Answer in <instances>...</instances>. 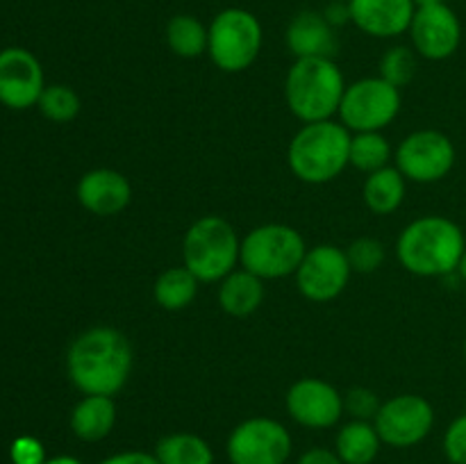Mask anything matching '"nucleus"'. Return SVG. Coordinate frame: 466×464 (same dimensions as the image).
<instances>
[{"mask_svg":"<svg viewBox=\"0 0 466 464\" xmlns=\"http://www.w3.org/2000/svg\"><path fill=\"white\" fill-rule=\"evenodd\" d=\"M39 109L48 121L55 123H68L77 116L80 112V98L76 91L66 85H53L46 86L44 94L39 98Z\"/></svg>","mask_w":466,"mask_h":464,"instance_id":"bb28decb","label":"nucleus"},{"mask_svg":"<svg viewBox=\"0 0 466 464\" xmlns=\"http://www.w3.org/2000/svg\"><path fill=\"white\" fill-rule=\"evenodd\" d=\"M116 423V405L112 396H85L71 412V430L77 439L94 441L105 439Z\"/></svg>","mask_w":466,"mask_h":464,"instance_id":"6ab92c4d","label":"nucleus"},{"mask_svg":"<svg viewBox=\"0 0 466 464\" xmlns=\"http://www.w3.org/2000/svg\"><path fill=\"white\" fill-rule=\"evenodd\" d=\"M77 200L96 217H116L132 200L130 180L114 168L86 171L77 182Z\"/></svg>","mask_w":466,"mask_h":464,"instance_id":"f3484780","label":"nucleus"},{"mask_svg":"<svg viewBox=\"0 0 466 464\" xmlns=\"http://www.w3.org/2000/svg\"><path fill=\"white\" fill-rule=\"evenodd\" d=\"M208 39L209 32L191 14H176L171 21L167 23V44L173 55L182 59H194L208 53Z\"/></svg>","mask_w":466,"mask_h":464,"instance_id":"393cba45","label":"nucleus"},{"mask_svg":"<svg viewBox=\"0 0 466 464\" xmlns=\"http://www.w3.org/2000/svg\"><path fill=\"white\" fill-rule=\"evenodd\" d=\"M198 277L187 267L167 268L155 280V303L162 309H168V312H180V309L189 308L194 303L196 294H198Z\"/></svg>","mask_w":466,"mask_h":464,"instance_id":"5701e85b","label":"nucleus"},{"mask_svg":"<svg viewBox=\"0 0 466 464\" xmlns=\"http://www.w3.org/2000/svg\"><path fill=\"white\" fill-rule=\"evenodd\" d=\"M44 464H82V462L77 458H73V455H57V458L46 459Z\"/></svg>","mask_w":466,"mask_h":464,"instance_id":"c9c22d12","label":"nucleus"},{"mask_svg":"<svg viewBox=\"0 0 466 464\" xmlns=\"http://www.w3.org/2000/svg\"><path fill=\"white\" fill-rule=\"evenodd\" d=\"M296 464H344V462H341V458L335 453V450L309 449L300 455Z\"/></svg>","mask_w":466,"mask_h":464,"instance_id":"72a5a7b5","label":"nucleus"},{"mask_svg":"<svg viewBox=\"0 0 466 464\" xmlns=\"http://www.w3.org/2000/svg\"><path fill=\"white\" fill-rule=\"evenodd\" d=\"M382 439L378 435L373 421H353L344 423L335 437V453L344 464H371L380 453Z\"/></svg>","mask_w":466,"mask_h":464,"instance_id":"412c9836","label":"nucleus"},{"mask_svg":"<svg viewBox=\"0 0 466 464\" xmlns=\"http://www.w3.org/2000/svg\"><path fill=\"white\" fill-rule=\"evenodd\" d=\"M362 196L364 203L373 214L387 217V214L396 212L403 205L405 176L394 166H385L380 171L369 173L362 187Z\"/></svg>","mask_w":466,"mask_h":464,"instance_id":"4be33fe9","label":"nucleus"},{"mask_svg":"<svg viewBox=\"0 0 466 464\" xmlns=\"http://www.w3.org/2000/svg\"><path fill=\"white\" fill-rule=\"evenodd\" d=\"M350 273L353 268L346 257V250H341L339 246L321 244L305 253L296 271V285L308 300L328 303L346 289Z\"/></svg>","mask_w":466,"mask_h":464,"instance_id":"f8f14e48","label":"nucleus"},{"mask_svg":"<svg viewBox=\"0 0 466 464\" xmlns=\"http://www.w3.org/2000/svg\"><path fill=\"white\" fill-rule=\"evenodd\" d=\"M458 273H460V276H462V280L466 282V250H464L462 259H460V267H458Z\"/></svg>","mask_w":466,"mask_h":464,"instance_id":"4c0bfd02","label":"nucleus"},{"mask_svg":"<svg viewBox=\"0 0 466 464\" xmlns=\"http://www.w3.org/2000/svg\"><path fill=\"white\" fill-rule=\"evenodd\" d=\"M339 3H349V0H339Z\"/></svg>","mask_w":466,"mask_h":464,"instance_id":"ea45409f","label":"nucleus"},{"mask_svg":"<svg viewBox=\"0 0 466 464\" xmlns=\"http://www.w3.org/2000/svg\"><path fill=\"white\" fill-rule=\"evenodd\" d=\"M444 455L451 464H466V414H460L444 432Z\"/></svg>","mask_w":466,"mask_h":464,"instance_id":"7c9ffc66","label":"nucleus"},{"mask_svg":"<svg viewBox=\"0 0 466 464\" xmlns=\"http://www.w3.org/2000/svg\"><path fill=\"white\" fill-rule=\"evenodd\" d=\"M408 32L417 55L432 62L449 59L462 41V23L446 3L417 7Z\"/></svg>","mask_w":466,"mask_h":464,"instance_id":"ddd939ff","label":"nucleus"},{"mask_svg":"<svg viewBox=\"0 0 466 464\" xmlns=\"http://www.w3.org/2000/svg\"><path fill=\"white\" fill-rule=\"evenodd\" d=\"M380 405L382 403L376 391L367 389V387H353L344 396V412H349L353 419H360V421H373Z\"/></svg>","mask_w":466,"mask_h":464,"instance_id":"c756f323","label":"nucleus"},{"mask_svg":"<svg viewBox=\"0 0 466 464\" xmlns=\"http://www.w3.org/2000/svg\"><path fill=\"white\" fill-rule=\"evenodd\" d=\"M390 159L391 146L380 132H355V136H350L349 164L358 171H380L390 164Z\"/></svg>","mask_w":466,"mask_h":464,"instance_id":"a878e982","label":"nucleus"},{"mask_svg":"<svg viewBox=\"0 0 466 464\" xmlns=\"http://www.w3.org/2000/svg\"><path fill=\"white\" fill-rule=\"evenodd\" d=\"M9 458L14 464H44L46 449L36 437H16L9 446Z\"/></svg>","mask_w":466,"mask_h":464,"instance_id":"2f4dec72","label":"nucleus"},{"mask_svg":"<svg viewBox=\"0 0 466 464\" xmlns=\"http://www.w3.org/2000/svg\"><path fill=\"white\" fill-rule=\"evenodd\" d=\"M132 346L116 328H89L68 348L66 368L85 396H114L132 371Z\"/></svg>","mask_w":466,"mask_h":464,"instance_id":"f257e3e1","label":"nucleus"},{"mask_svg":"<svg viewBox=\"0 0 466 464\" xmlns=\"http://www.w3.org/2000/svg\"><path fill=\"white\" fill-rule=\"evenodd\" d=\"M285 41L289 53L296 59L303 57H328L332 59L337 55V35L335 27L326 21L323 12H312L305 9L299 12L289 21L285 32Z\"/></svg>","mask_w":466,"mask_h":464,"instance_id":"a211bd4d","label":"nucleus"},{"mask_svg":"<svg viewBox=\"0 0 466 464\" xmlns=\"http://www.w3.org/2000/svg\"><path fill=\"white\" fill-rule=\"evenodd\" d=\"M350 23L376 39H394L410 30L417 5L414 0H349Z\"/></svg>","mask_w":466,"mask_h":464,"instance_id":"dca6fc26","label":"nucleus"},{"mask_svg":"<svg viewBox=\"0 0 466 464\" xmlns=\"http://www.w3.org/2000/svg\"><path fill=\"white\" fill-rule=\"evenodd\" d=\"M400 89L378 77H362L346 86L339 118L353 132H380L399 116Z\"/></svg>","mask_w":466,"mask_h":464,"instance_id":"6e6552de","label":"nucleus"},{"mask_svg":"<svg viewBox=\"0 0 466 464\" xmlns=\"http://www.w3.org/2000/svg\"><path fill=\"white\" fill-rule=\"evenodd\" d=\"M323 16H326V21L330 23L332 27L344 25V23L350 21L349 3H339V0H330V5H328L326 12H323Z\"/></svg>","mask_w":466,"mask_h":464,"instance_id":"f704fd0d","label":"nucleus"},{"mask_svg":"<svg viewBox=\"0 0 466 464\" xmlns=\"http://www.w3.org/2000/svg\"><path fill=\"white\" fill-rule=\"evenodd\" d=\"M264 282L246 268H235L218 285V305L230 317H248L262 305Z\"/></svg>","mask_w":466,"mask_h":464,"instance_id":"aec40b11","label":"nucleus"},{"mask_svg":"<svg viewBox=\"0 0 466 464\" xmlns=\"http://www.w3.org/2000/svg\"><path fill=\"white\" fill-rule=\"evenodd\" d=\"M308 246L296 227L285 223H267L241 239L239 262L246 271L262 280H278L299 271Z\"/></svg>","mask_w":466,"mask_h":464,"instance_id":"423d86ee","label":"nucleus"},{"mask_svg":"<svg viewBox=\"0 0 466 464\" xmlns=\"http://www.w3.org/2000/svg\"><path fill=\"white\" fill-rule=\"evenodd\" d=\"M226 453L230 464H287L291 435L276 419H246L228 437Z\"/></svg>","mask_w":466,"mask_h":464,"instance_id":"1a4fd4ad","label":"nucleus"},{"mask_svg":"<svg viewBox=\"0 0 466 464\" xmlns=\"http://www.w3.org/2000/svg\"><path fill=\"white\" fill-rule=\"evenodd\" d=\"M208 55L223 73H241L262 50V23L244 7L221 9L208 27Z\"/></svg>","mask_w":466,"mask_h":464,"instance_id":"0eeeda50","label":"nucleus"},{"mask_svg":"<svg viewBox=\"0 0 466 464\" xmlns=\"http://www.w3.org/2000/svg\"><path fill=\"white\" fill-rule=\"evenodd\" d=\"M455 164V146L444 132L417 130L400 141L396 150V168L405 180L431 185L451 173Z\"/></svg>","mask_w":466,"mask_h":464,"instance_id":"9b49d317","label":"nucleus"},{"mask_svg":"<svg viewBox=\"0 0 466 464\" xmlns=\"http://www.w3.org/2000/svg\"><path fill=\"white\" fill-rule=\"evenodd\" d=\"M346 257L353 271L358 273H373L385 262V246L371 237H360L346 248Z\"/></svg>","mask_w":466,"mask_h":464,"instance_id":"c85d7f7f","label":"nucleus"},{"mask_svg":"<svg viewBox=\"0 0 466 464\" xmlns=\"http://www.w3.org/2000/svg\"><path fill=\"white\" fill-rule=\"evenodd\" d=\"M98 464H159L155 453H144V450H123V453L109 455Z\"/></svg>","mask_w":466,"mask_h":464,"instance_id":"473e14b6","label":"nucleus"},{"mask_svg":"<svg viewBox=\"0 0 466 464\" xmlns=\"http://www.w3.org/2000/svg\"><path fill=\"white\" fill-rule=\"evenodd\" d=\"M159 464H214V450L194 432H173L155 446Z\"/></svg>","mask_w":466,"mask_h":464,"instance_id":"b1692460","label":"nucleus"},{"mask_svg":"<svg viewBox=\"0 0 466 464\" xmlns=\"http://www.w3.org/2000/svg\"><path fill=\"white\" fill-rule=\"evenodd\" d=\"M44 68L25 48H5L0 53V103L9 109H27L44 94Z\"/></svg>","mask_w":466,"mask_h":464,"instance_id":"2eb2a0df","label":"nucleus"},{"mask_svg":"<svg viewBox=\"0 0 466 464\" xmlns=\"http://www.w3.org/2000/svg\"><path fill=\"white\" fill-rule=\"evenodd\" d=\"M417 76V55L408 45H394L380 59V77L396 89L408 86Z\"/></svg>","mask_w":466,"mask_h":464,"instance_id":"cd10ccee","label":"nucleus"},{"mask_svg":"<svg viewBox=\"0 0 466 464\" xmlns=\"http://www.w3.org/2000/svg\"><path fill=\"white\" fill-rule=\"evenodd\" d=\"M241 239L221 217H203L191 223L182 239L185 267L200 282H221L237 268Z\"/></svg>","mask_w":466,"mask_h":464,"instance_id":"39448f33","label":"nucleus"},{"mask_svg":"<svg viewBox=\"0 0 466 464\" xmlns=\"http://www.w3.org/2000/svg\"><path fill=\"white\" fill-rule=\"evenodd\" d=\"M382 444L410 449L426 439L435 426V409L431 400L417 394H400L385 400L373 419Z\"/></svg>","mask_w":466,"mask_h":464,"instance_id":"9d476101","label":"nucleus"},{"mask_svg":"<svg viewBox=\"0 0 466 464\" xmlns=\"http://www.w3.org/2000/svg\"><path fill=\"white\" fill-rule=\"evenodd\" d=\"M344 73L335 59L303 57L291 64L285 80V98L291 114L303 123L330 121L344 98Z\"/></svg>","mask_w":466,"mask_h":464,"instance_id":"7ed1b4c3","label":"nucleus"},{"mask_svg":"<svg viewBox=\"0 0 466 464\" xmlns=\"http://www.w3.org/2000/svg\"><path fill=\"white\" fill-rule=\"evenodd\" d=\"M285 403L287 412L299 426L314 430L337 426L344 414V396L321 378H303L294 382L287 391Z\"/></svg>","mask_w":466,"mask_h":464,"instance_id":"4468645a","label":"nucleus"},{"mask_svg":"<svg viewBox=\"0 0 466 464\" xmlns=\"http://www.w3.org/2000/svg\"><path fill=\"white\" fill-rule=\"evenodd\" d=\"M350 130L344 123H305L291 139L287 159L299 180L308 185H326L349 166Z\"/></svg>","mask_w":466,"mask_h":464,"instance_id":"20e7f679","label":"nucleus"},{"mask_svg":"<svg viewBox=\"0 0 466 464\" xmlns=\"http://www.w3.org/2000/svg\"><path fill=\"white\" fill-rule=\"evenodd\" d=\"M440 3H446V0H414L417 7H428V5H440Z\"/></svg>","mask_w":466,"mask_h":464,"instance_id":"e433bc0d","label":"nucleus"},{"mask_svg":"<svg viewBox=\"0 0 466 464\" xmlns=\"http://www.w3.org/2000/svg\"><path fill=\"white\" fill-rule=\"evenodd\" d=\"M466 250L462 227L446 217H421L405 226L396 255L405 271L419 277H444L458 271Z\"/></svg>","mask_w":466,"mask_h":464,"instance_id":"f03ea898","label":"nucleus"},{"mask_svg":"<svg viewBox=\"0 0 466 464\" xmlns=\"http://www.w3.org/2000/svg\"><path fill=\"white\" fill-rule=\"evenodd\" d=\"M464 358H466V341H464Z\"/></svg>","mask_w":466,"mask_h":464,"instance_id":"58836bf2","label":"nucleus"}]
</instances>
